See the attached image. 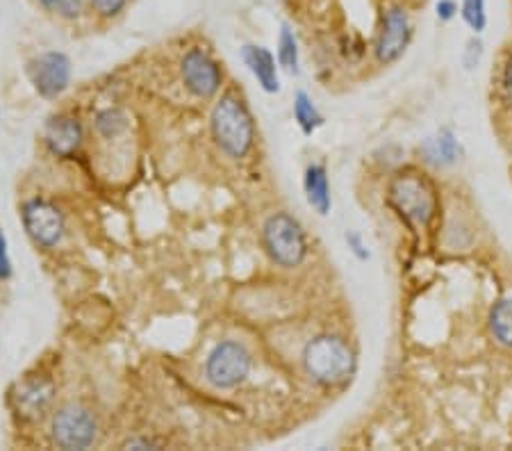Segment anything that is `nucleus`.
<instances>
[{
  "mask_svg": "<svg viewBox=\"0 0 512 451\" xmlns=\"http://www.w3.org/2000/svg\"><path fill=\"white\" fill-rule=\"evenodd\" d=\"M89 7H92V12L98 16V19L103 21H112L117 19V16L126 10L130 0H87Z\"/></svg>",
  "mask_w": 512,
  "mask_h": 451,
  "instance_id": "23",
  "label": "nucleus"
},
{
  "mask_svg": "<svg viewBox=\"0 0 512 451\" xmlns=\"http://www.w3.org/2000/svg\"><path fill=\"white\" fill-rule=\"evenodd\" d=\"M210 133L217 149L230 160H242L255 144V119L237 92H226L210 112Z\"/></svg>",
  "mask_w": 512,
  "mask_h": 451,
  "instance_id": "1",
  "label": "nucleus"
},
{
  "mask_svg": "<svg viewBox=\"0 0 512 451\" xmlns=\"http://www.w3.org/2000/svg\"><path fill=\"white\" fill-rule=\"evenodd\" d=\"M51 438L60 449L85 451L98 438V422L92 410L71 404L55 410L51 420Z\"/></svg>",
  "mask_w": 512,
  "mask_h": 451,
  "instance_id": "8",
  "label": "nucleus"
},
{
  "mask_svg": "<svg viewBox=\"0 0 512 451\" xmlns=\"http://www.w3.org/2000/svg\"><path fill=\"white\" fill-rule=\"evenodd\" d=\"M483 53H485V44L481 35H472L467 39L465 48H462V67L467 71L478 69V64L483 60Z\"/></svg>",
  "mask_w": 512,
  "mask_h": 451,
  "instance_id": "22",
  "label": "nucleus"
},
{
  "mask_svg": "<svg viewBox=\"0 0 512 451\" xmlns=\"http://www.w3.org/2000/svg\"><path fill=\"white\" fill-rule=\"evenodd\" d=\"M294 121L305 137L315 135L317 130L326 123L324 114H321L317 108V103L312 101V96L308 92H303V89H299V92L294 94Z\"/></svg>",
  "mask_w": 512,
  "mask_h": 451,
  "instance_id": "16",
  "label": "nucleus"
},
{
  "mask_svg": "<svg viewBox=\"0 0 512 451\" xmlns=\"http://www.w3.org/2000/svg\"><path fill=\"white\" fill-rule=\"evenodd\" d=\"M37 5L62 21H78L85 12L87 0H37Z\"/></svg>",
  "mask_w": 512,
  "mask_h": 451,
  "instance_id": "21",
  "label": "nucleus"
},
{
  "mask_svg": "<svg viewBox=\"0 0 512 451\" xmlns=\"http://www.w3.org/2000/svg\"><path fill=\"white\" fill-rule=\"evenodd\" d=\"M435 19L440 23H451L456 16H460V3L458 0H435Z\"/></svg>",
  "mask_w": 512,
  "mask_h": 451,
  "instance_id": "25",
  "label": "nucleus"
},
{
  "mask_svg": "<svg viewBox=\"0 0 512 451\" xmlns=\"http://www.w3.org/2000/svg\"><path fill=\"white\" fill-rule=\"evenodd\" d=\"M303 192H305V201H308V205L317 212V215L321 217L330 215V210H333V194H330L326 164L312 162L305 167Z\"/></svg>",
  "mask_w": 512,
  "mask_h": 451,
  "instance_id": "15",
  "label": "nucleus"
},
{
  "mask_svg": "<svg viewBox=\"0 0 512 451\" xmlns=\"http://www.w3.org/2000/svg\"><path fill=\"white\" fill-rule=\"evenodd\" d=\"M242 60L246 64V69L251 71V76L258 80L262 92H267V94L280 92L278 60L267 46H260V44L242 46Z\"/></svg>",
  "mask_w": 512,
  "mask_h": 451,
  "instance_id": "14",
  "label": "nucleus"
},
{
  "mask_svg": "<svg viewBox=\"0 0 512 451\" xmlns=\"http://www.w3.org/2000/svg\"><path fill=\"white\" fill-rule=\"evenodd\" d=\"M12 276V258L10 249H7V237L0 231V281H7Z\"/></svg>",
  "mask_w": 512,
  "mask_h": 451,
  "instance_id": "26",
  "label": "nucleus"
},
{
  "mask_svg": "<svg viewBox=\"0 0 512 451\" xmlns=\"http://www.w3.org/2000/svg\"><path fill=\"white\" fill-rule=\"evenodd\" d=\"M55 399V385L44 376H28L14 385L10 392V404L14 413L23 422H39L44 420Z\"/></svg>",
  "mask_w": 512,
  "mask_h": 451,
  "instance_id": "11",
  "label": "nucleus"
},
{
  "mask_svg": "<svg viewBox=\"0 0 512 451\" xmlns=\"http://www.w3.org/2000/svg\"><path fill=\"white\" fill-rule=\"evenodd\" d=\"M501 92H503V96H506V101L512 103V53L506 57V64H503Z\"/></svg>",
  "mask_w": 512,
  "mask_h": 451,
  "instance_id": "27",
  "label": "nucleus"
},
{
  "mask_svg": "<svg viewBox=\"0 0 512 451\" xmlns=\"http://www.w3.org/2000/svg\"><path fill=\"white\" fill-rule=\"evenodd\" d=\"M460 3V19L472 30V35H483L487 23V0H458Z\"/></svg>",
  "mask_w": 512,
  "mask_h": 451,
  "instance_id": "20",
  "label": "nucleus"
},
{
  "mask_svg": "<svg viewBox=\"0 0 512 451\" xmlns=\"http://www.w3.org/2000/svg\"><path fill=\"white\" fill-rule=\"evenodd\" d=\"M262 246L269 260L283 269H294L308 258V235L301 221L280 210L264 219L262 224Z\"/></svg>",
  "mask_w": 512,
  "mask_h": 451,
  "instance_id": "4",
  "label": "nucleus"
},
{
  "mask_svg": "<svg viewBox=\"0 0 512 451\" xmlns=\"http://www.w3.org/2000/svg\"><path fill=\"white\" fill-rule=\"evenodd\" d=\"M44 144L55 158L69 160L80 151L82 142H85V128L76 114H55L46 121L44 126Z\"/></svg>",
  "mask_w": 512,
  "mask_h": 451,
  "instance_id": "12",
  "label": "nucleus"
},
{
  "mask_svg": "<svg viewBox=\"0 0 512 451\" xmlns=\"http://www.w3.org/2000/svg\"><path fill=\"white\" fill-rule=\"evenodd\" d=\"M344 240H346V246H349L353 256L358 258L360 262H367L371 258L365 237H362L358 231H346L344 233Z\"/></svg>",
  "mask_w": 512,
  "mask_h": 451,
  "instance_id": "24",
  "label": "nucleus"
},
{
  "mask_svg": "<svg viewBox=\"0 0 512 451\" xmlns=\"http://www.w3.org/2000/svg\"><path fill=\"white\" fill-rule=\"evenodd\" d=\"M387 203L412 228H428L437 212V190L433 180L415 169L396 174L387 187Z\"/></svg>",
  "mask_w": 512,
  "mask_h": 451,
  "instance_id": "3",
  "label": "nucleus"
},
{
  "mask_svg": "<svg viewBox=\"0 0 512 451\" xmlns=\"http://www.w3.org/2000/svg\"><path fill=\"white\" fill-rule=\"evenodd\" d=\"M253 358L242 342L221 340L205 360V379L214 390H235L249 379Z\"/></svg>",
  "mask_w": 512,
  "mask_h": 451,
  "instance_id": "6",
  "label": "nucleus"
},
{
  "mask_svg": "<svg viewBox=\"0 0 512 451\" xmlns=\"http://www.w3.org/2000/svg\"><path fill=\"white\" fill-rule=\"evenodd\" d=\"M301 365L312 383L321 388H340L355 372V351L342 335L321 333L303 347Z\"/></svg>",
  "mask_w": 512,
  "mask_h": 451,
  "instance_id": "2",
  "label": "nucleus"
},
{
  "mask_svg": "<svg viewBox=\"0 0 512 451\" xmlns=\"http://www.w3.org/2000/svg\"><path fill=\"white\" fill-rule=\"evenodd\" d=\"M487 326L501 347L512 349V297H503L494 303L487 315Z\"/></svg>",
  "mask_w": 512,
  "mask_h": 451,
  "instance_id": "17",
  "label": "nucleus"
},
{
  "mask_svg": "<svg viewBox=\"0 0 512 451\" xmlns=\"http://www.w3.org/2000/svg\"><path fill=\"white\" fill-rule=\"evenodd\" d=\"M21 221L30 242L39 249H55L66 233V217L62 208L44 196H35V199L23 203Z\"/></svg>",
  "mask_w": 512,
  "mask_h": 451,
  "instance_id": "7",
  "label": "nucleus"
},
{
  "mask_svg": "<svg viewBox=\"0 0 512 451\" xmlns=\"http://www.w3.org/2000/svg\"><path fill=\"white\" fill-rule=\"evenodd\" d=\"M421 160L433 169H449L462 158V146L451 128H440L419 146Z\"/></svg>",
  "mask_w": 512,
  "mask_h": 451,
  "instance_id": "13",
  "label": "nucleus"
},
{
  "mask_svg": "<svg viewBox=\"0 0 512 451\" xmlns=\"http://www.w3.org/2000/svg\"><path fill=\"white\" fill-rule=\"evenodd\" d=\"M180 80L198 101H212L224 87V71L205 48L192 46L180 57Z\"/></svg>",
  "mask_w": 512,
  "mask_h": 451,
  "instance_id": "9",
  "label": "nucleus"
},
{
  "mask_svg": "<svg viewBox=\"0 0 512 451\" xmlns=\"http://www.w3.org/2000/svg\"><path fill=\"white\" fill-rule=\"evenodd\" d=\"M276 60L278 67H283L287 73L296 76L301 67V48H299V37L292 30V26L283 23L278 32V44H276Z\"/></svg>",
  "mask_w": 512,
  "mask_h": 451,
  "instance_id": "18",
  "label": "nucleus"
},
{
  "mask_svg": "<svg viewBox=\"0 0 512 451\" xmlns=\"http://www.w3.org/2000/svg\"><path fill=\"white\" fill-rule=\"evenodd\" d=\"M415 37V26H412L410 12L401 3H387L378 14V26L374 35V57L378 64L390 67L399 62L412 44Z\"/></svg>",
  "mask_w": 512,
  "mask_h": 451,
  "instance_id": "5",
  "label": "nucleus"
},
{
  "mask_svg": "<svg viewBox=\"0 0 512 451\" xmlns=\"http://www.w3.org/2000/svg\"><path fill=\"white\" fill-rule=\"evenodd\" d=\"M126 449H160V440L155 438H135V440H128L126 445H123Z\"/></svg>",
  "mask_w": 512,
  "mask_h": 451,
  "instance_id": "28",
  "label": "nucleus"
},
{
  "mask_svg": "<svg viewBox=\"0 0 512 451\" xmlns=\"http://www.w3.org/2000/svg\"><path fill=\"white\" fill-rule=\"evenodd\" d=\"M28 80L35 92L46 98V101H55L60 98L66 89L71 87L73 64L71 57L62 51H44L37 57H32L26 67Z\"/></svg>",
  "mask_w": 512,
  "mask_h": 451,
  "instance_id": "10",
  "label": "nucleus"
},
{
  "mask_svg": "<svg viewBox=\"0 0 512 451\" xmlns=\"http://www.w3.org/2000/svg\"><path fill=\"white\" fill-rule=\"evenodd\" d=\"M128 126H130L128 114L119 108H105L98 112L94 119L96 133L103 139H117L119 135L126 133Z\"/></svg>",
  "mask_w": 512,
  "mask_h": 451,
  "instance_id": "19",
  "label": "nucleus"
}]
</instances>
